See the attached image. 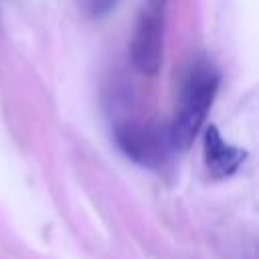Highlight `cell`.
<instances>
[{"label": "cell", "mask_w": 259, "mask_h": 259, "mask_svg": "<svg viewBox=\"0 0 259 259\" xmlns=\"http://www.w3.org/2000/svg\"><path fill=\"white\" fill-rule=\"evenodd\" d=\"M219 81V71L208 61H196L188 69L180 91V103L168 130V140L174 150L184 152L192 146L214 101Z\"/></svg>", "instance_id": "obj_1"}, {"label": "cell", "mask_w": 259, "mask_h": 259, "mask_svg": "<svg viewBox=\"0 0 259 259\" xmlns=\"http://www.w3.org/2000/svg\"><path fill=\"white\" fill-rule=\"evenodd\" d=\"M168 0H146L134 28L130 53L134 67L144 75H156L164 59V14Z\"/></svg>", "instance_id": "obj_2"}, {"label": "cell", "mask_w": 259, "mask_h": 259, "mask_svg": "<svg viewBox=\"0 0 259 259\" xmlns=\"http://www.w3.org/2000/svg\"><path fill=\"white\" fill-rule=\"evenodd\" d=\"M113 140L125 158L140 166L160 168L168 158L170 140L164 138L156 127L136 121H121L113 130Z\"/></svg>", "instance_id": "obj_3"}, {"label": "cell", "mask_w": 259, "mask_h": 259, "mask_svg": "<svg viewBox=\"0 0 259 259\" xmlns=\"http://www.w3.org/2000/svg\"><path fill=\"white\" fill-rule=\"evenodd\" d=\"M202 146H204V164H206V170L212 178L233 176L247 158L245 150L231 146L223 140L217 125L206 127L204 138H202Z\"/></svg>", "instance_id": "obj_4"}]
</instances>
